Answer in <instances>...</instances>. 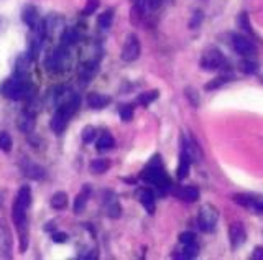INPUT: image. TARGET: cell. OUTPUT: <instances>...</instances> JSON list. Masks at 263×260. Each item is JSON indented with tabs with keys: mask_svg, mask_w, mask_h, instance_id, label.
I'll return each instance as SVG.
<instances>
[{
	"mask_svg": "<svg viewBox=\"0 0 263 260\" xmlns=\"http://www.w3.org/2000/svg\"><path fill=\"white\" fill-rule=\"evenodd\" d=\"M141 178H143L146 183L157 186L163 194L168 193V191H171V180L168 178L165 172L163 161H161L160 155L152 156V160L148 161V165L143 168V172H141Z\"/></svg>",
	"mask_w": 263,
	"mask_h": 260,
	"instance_id": "obj_1",
	"label": "cell"
},
{
	"mask_svg": "<svg viewBox=\"0 0 263 260\" xmlns=\"http://www.w3.org/2000/svg\"><path fill=\"white\" fill-rule=\"evenodd\" d=\"M67 241V234L66 232H55L53 234V242H56V244H64Z\"/></svg>",
	"mask_w": 263,
	"mask_h": 260,
	"instance_id": "obj_39",
	"label": "cell"
},
{
	"mask_svg": "<svg viewBox=\"0 0 263 260\" xmlns=\"http://www.w3.org/2000/svg\"><path fill=\"white\" fill-rule=\"evenodd\" d=\"M107 194H109V198H105V200H104L105 213H107V216H109V217L117 219V217H120V214H122V208H120L119 200H117L116 194H114V193H107Z\"/></svg>",
	"mask_w": 263,
	"mask_h": 260,
	"instance_id": "obj_17",
	"label": "cell"
},
{
	"mask_svg": "<svg viewBox=\"0 0 263 260\" xmlns=\"http://www.w3.org/2000/svg\"><path fill=\"white\" fill-rule=\"evenodd\" d=\"M229 241H231L232 249H239L247 241V231L245 225L240 221H235L229 225Z\"/></svg>",
	"mask_w": 263,
	"mask_h": 260,
	"instance_id": "obj_11",
	"label": "cell"
},
{
	"mask_svg": "<svg viewBox=\"0 0 263 260\" xmlns=\"http://www.w3.org/2000/svg\"><path fill=\"white\" fill-rule=\"evenodd\" d=\"M71 115L67 114L66 111H63V109H58V111L55 112V115H53V119L50 122V127L55 134H61L63 130L66 128L67 125V120H69Z\"/></svg>",
	"mask_w": 263,
	"mask_h": 260,
	"instance_id": "obj_16",
	"label": "cell"
},
{
	"mask_svg": "<svg viewBox=\"0 0 263 260\" xmlns=\"http://www.w3.org/2000/svg\"><path fill=\"white\" fill-rule=\"evenodd\" d=\"M67 50H66V46H59L56 48L55 51H53L50 54V58L48 61H46V66H48V70L53 71V73H59V71H63L64 70V66L67 63Z\"/></svg>",
	"mask_w": 263,
	"mask_h": 260,
	"instance_id": "obj_10",
	"label": "cell"
},
{
	"mask_svg": "<svg viewBox=\"0 0 263 260\" xmlns=\"http://www.w3.org/2000/svg\"><path fill=\"white\" fill-rule=\"evenodd\" d=\"M160 2V0H155V4H158ZM152 4H153V0H152Z\"/></svg>",
	"mask_w": 263,
	"mask_h": 260,
	"instance_id": "obj_41",
	"label": "cell"
},
{
	"mask_svg": "<svg viewBox=\"0 0 263 260\" xmlns=\"http://www.w3.org/2000/svg\"><path fill=\"white\" fill-rule=\"evenodd\" d=\"M109 167H110V161L107 160V158H96V160H92L91 165H89L91 172L96 173V175H102V173H105L107 170H109Z\"/></svg>",
	"mask_w": 263,
	"mask_h": 260,
	"instance_id": "obj_26",
	"label": "cell"
},
{
	"mask_svg": "<svg viewBox=\"0 0 263 260\" xmlns=\"http://www.w3.org/2000/svg\"><path fill=\"white\" fill-rule=\"evenodd\" d=\"M23 172H25V176L31 178V180H42V178L45 176V170L40 165H36V163H33V161L25 163Z\"/></svg>",
	"mask_w": 263,
	"mask_h": 260,
	"instance_id": "obj_21",
	"label": "cell"
},
{
	"mask_svg": "<svg viewBox=\"0 0 263 260\" xmlns=\"http://www.w3.org/2000/svg\"><path fill=\"white\" fill-rule=\"evenodd\" d=\"M240 70H242V73H245V74H255V73L258 71V64L255 63V61L245 58L240 63Z\"/></svg>",
	"mask_w": 263,
	"mask_h": 260,
	"instance_id": "obj_32",
	"label": "cell"
},
{
	"mask_svg": "<svg viewBox=\"0 0 263 260\" xmlns=\"http://www.w3.org/2000/svg\"><path fill=\"white\" fill-rule=\"evenodd\" d=\"M13 255V236L5 217H0V257L12 258Z\"/></svg>",
	"mask_w": 263,
	"mask_h": 260,
	"instance_id": "obj_7",
	"label": "cell"
},
{
	"mask_svg": "<svg viewBox=\"0 0 263 260\" xmlns=\"http://www.w3.org/2000/svg\"><path fill=\"white\" fill-rule=\"evenodd\" d=\"M31 204V189L30 186H22L18 189L12 206V219L17 228H25L26 225V211Z\"/></svg>",
	"mask_w": 263,
	"mask_h": 260,
	"instance_id": "obj_2",
	"label": "cell"
},
{
	"mask_svg": "<svg viewBox=\"0 0 263 260\" xmlns=\"http://www.w3.org/2000/svg\"><path fill=\"white\" fill-rule=\"evenodd\" d=\"M13 147V140L9 132H0V150L5 153H10Z\"/></svg>",
	"mask_w": 263,
	"mask_h": 260,
	"instance_id": "obj_30",
	"label": "cell"
},
{
	"mask_svg": "<svg viewBox=\"0 0 263 260\" xmlns=\"http://www.w3.org/2000/svg\"><path fill=\"white\" fill-rule=\"evenodd\" d=\"M202 20H204V13H202V10H196V12L193 13V17H191L190 28H191V30L199 28L201 23H202Z\"/></svg>",
	"mask_w": 263,
	"mask_h": 260,
	"instance_id": "obj_36",
	"label": "cell"
},
{
	"mask_svg": "<svg viewBox=\"0 0 263 260\" xmlns=\"http://www.w3.org/2000/svg\"><path fill=\"white\" fill-rule=\"evenodd\" d=\"M234 203L239 206L253 211L255 214H263V194H252V193H235L232 196Z\"/></svg>",
	"mask_w": 263,
	"mask_h": 260,
	"instance_id": "obj_6",
	"label": "cell"
},
{
	"mask_svg": "<svg viewBox=\"0 0 263 260\" xmlns=\"http://www.w3.org/2000/svg\"><path fill=\"white\" fill-rule=\"evenodd\" d=\"M174 196L178 198L181 201H186V203H196L199 200V189L196 186H193V184H187V186H181L179 189H176L173 193Z\"/></svg>",
	"mask_w": 263,
	"mask_h": 260,
	"instance_id": "obj_14",
	"label": "cell"
},
{
	"mask_svg": "<svg viewBox=\"0 0 263 260\" xmlns=\"http://www.w3.org/2000/svg\"><path fill=\"white\" fill-rule=\"evenodd\" d=\"M30 83L23 76H17L15 79H7L0 84V92L12 101H23L30 95Z\"/></svg>",
	"mask_w": 263,
	"mask_h": 260,
	"instance_id": "obj_3",
	"label": "cell"
},
{
	"mask_svg": "<svg viewBox=\"0 0 263 260\" xmlns=\"http://www.w3.org/2000/svg\"><path fill=\"white\" fill-rule=\"evenodd\" d=\"M191 165H193V160L190 153H187V150L184 148V145H181V153H179V163H178V168H176V176L179 181H183L190 175V170H191Z\"/></svg>",
	"mask_w": 263,
	"mask_h": 260,
	"instance_id": "obj_12",
	"label": "cell"
},
{
	"mask_svg": "<svg viewBox=\"0 0 263 260\" xmlns=\"http://www.w3.org/2000/svg\"><path fill=\"white\" fill-rule=\"evenodd\" d=\"M219 209L214 206V204H204L201 206L199 213H198V225L202 232H214L215 225L219 222Z\"/></svg>",
	"mask_w": 263,
	"mask_h": 260,
	"instance_id": "obj_5",
	"label": "cell"
},
{
	"mask_svg": "<svg viewBox=\"0 0 263 260\" xmlns=\"http://www.w3.org/2000/svg\"><path fill=\"white\" fill-rule=\"evenodd\" d=\"M158 98H160V91H158V89H153V91L141 92V94L138 95V98H137V102H138L140 106L148 107L153 101H157Z\"/></svg>",
	"mask_w": 263,
	"mask_h": 260,
	"instance_id": "obj_25",
	"label": "cell"
},
{
	"mask_svg": "<svg viewBox=\"0 0 263 260\" xmlns=\"http://www.w3.org/2000/svg\"><path fill=\"white\" fill-rule=\"evenodd\" d=\"M22 18H23V22L30 26V28H33V26H36L40 22H42V18H40L38 10H36L33 5L25 7L23 12H22Z\"/></svg>",
	"mask_w": 263,
	"mask_h": 260,
	"instance_id": "obj_19",
	"label": "cell"
},
{
	"mask_svg": "<svg viewBox=\"0 0 263 260\" xmlns=\"http://www.w3.org/2000/svg\"><path fill=\"white\" fill-rule=\"evenodd\" d=\"M229 81H231V76H229V74H222V76H217L209 81V83L204 86V89L206 91H217V89H220L222 86H226Z\"/></svg>",
	"mask_w": 263,
	"mask_h": 260,
	"instance_id": "obj_27",
	"label": "cell"
},
{
	"mask_svg": "<svg viewBox=\"0 0 263 260\" xmlns=\"http://www.w3.org/2000/svg\"><path fill=\"white\" fill-rule=\"evenodd\" d=\"M89 194H91V186L89 184H84L83 191L76 196V200H74V213L76 214H81L86 208L87 204V200H89Z\"/></svg>",
	"mask_w": 263,
	"mask_h": 260,
	"instance_id": "obj_20",
	"label": "cell"
},
{
	"mask_svg": "<svg viewBox=\"0 0 263 260\" xmlns=\"http://www.w3.org/2000/svg\"><path fill=\"white\" fill-rule=\"evenodd\" d=\"M226 64V56L219 48L209 46L202 53V56L199 59V66L202 71H217L222 66Z\"/></svg>",
	"mask_w": 263,
	"mask_h": 260,
	"instance_id": "obj_4",
	"label": "cell"
},
{
	"mask_svg": "<svg viewBox=\"0 0 263 260\" xmlns=\"http://www.w3.org/2000/svg\"><path fill=\"white\" fill-rule=\"evenodd\" d=\"M184 94H186V98H187V101H190V104L193 107H198L199 106V94H198L196 89H194V87H186L184 89Z\"/></svg>",
	"mask_w": 263,
	"mask_h": 260,
	"instance_id": "obj_34",
	"label": "cell"
},
{
	"mask_svg": "<svg viewBox=\"0 0 263 260\" xmlns=\"http://www.w3.org/2000/svg\"><path fill=\"white\" fill-rule=\"evenodd\" d=\"M199 254V245L198 242H191V244H183V249L179 250V258H186V260H191V258H196Z\"/></svg>",
	"mask_w": 263,
	"mask_h": 260,
	"instance_id": "obj_22",
	"label": "cell"
},
{
	"mask_svg": "<svg viewBox=\"0 0 263 260\" xmlns=\"http://www.w3.org/2000/svg\"><path fill=\"white\" fill-rule=\"evenodd\" d=\"M239 26L248 35H253V30H252V25H250V18H248V13L247 12H242L239 15Z\"/></svg>",
	"mask_w": 263,
	"mask_h": 260,
	"instance_id": "obj_31",
	"label": "cell"
},
{
	"mask_svg": "<svg viewBox=\"0 0 263 260\" xmlns=\"http://www.w3.org/2000/svg\"><path fill=\"white\" fill-rule=\"evenodd\" d=\"M96 134H97L96 128H94L92 125H87V127L83 128V134H81V137H83L84 143H91L94 139H96Z\"/></svg>",
	"mask_w": 263,
	"mask_h": 260,
	"instance_id": "obj_35",
	"label": "cell"
},
{
	"mask_svg": "<svg viewBox=\"0 0 263 260\" xmlns=\"http://www.w3.org/2000/svg\"><path fill=\"white\" fill-rule=\"evenodd\" d=\"M110 104V98L100 92H91L87 95V106L92 109H104L105 106Z\"/></svg>",
	"mask_w": 263,
	"mask_h": 260,
	"instance_id": "obj_18",
	"label": "cell"
},
{
	"mask_svg": "<svg viewBox=\"0 0 263 260\" xmlns=\"http://www.w3.org/2000/svg\"><path fill=\"white\" fill-rule=\"evenodd\" d=\"M232 45H234V50L244 58H250L257 53V45H255L247 35H242V33H234Z\"/></svg>",
	"mask_w": 263,
	"mask_h": 260,
	"instance_id": "obj_8",
	"label": "cell"
},
{
	"mask_svg": "<svg viewBox=\"0 0 263 260\" xmlns=\"http://www.w3.org/2000/svg\"><path fill=\"white\" fill-rule=\"evenodd\" d=\"M97 7H99V0H87V4L86 7L83 9V15H92L94 12L97 10Z\"/></svg>",
	"mask_w": 263,
	"mask_h": 260,
	"instance_id": "obj_37",
	"label": "cell"
},
{
	"mask_svg": "<svg viewBox=\"0 0 263 260\" xmlns=\"http://www.w3.org/2000/svg\"><path fill=\"white\" fill-rule=\"evenodd\" d=\"M17 125H18V128L22 130V132H25V134L33 132V128H35V112L30 111V109H25V111L18 115Z\"/></svg>",
	"mask_w": 263,
	"mask_h": 260,
	"instance_id": "obj_13",
	"label": "cell"
},
{
	"mask_svg": "<svg viewBox=\"0 0 263 260\" xmlns=\"http://www.w3.org/2000/svg\"><path fill=\"white\" fill-rule=\"evenodd\" d=\"M179 242L181 244H191V242H196V234L191 231H184L179 234Z\"/></svg>",
	"mask_w": 263,
	"mask_h": 260,
	"instance_id": "obj_38",
	"label": "cell"
},
{
	"mask_svg": "<svg viewBox=\"0 0 263 260\" xmlns=\"http://www.w3.org/2000/svg\"><path fill=\"white\" fill-rule=\"evenodd\" d=\"M252 258H263V247H255Z\"/></svg>",
	"mask_w": 263,
	"mask_h": 260,
	"instance_id": "obj_40",
	"label": "cell"
},
{
	"mask_svg": "<svg viewBox=\"0 0 263 260\" xmlns=\"http://www.w3.org/2000/svg\"><path fill=\"white\" fill-rule=\"evenodd\" d=\"M119 115L124 122H130L133 119V107L129 104H124L119 107Z\"/></svg>",
	"mask_w": 263,
	"mask_h": 260,
	"instance_id": "obj_33",
	"label": "cell"
},
{
	"mask_svg": "<svg viewBox=\"0 0 263 260\" xmlns=\"http://www.w3.org/2000/svg\"><path fill=\"white\" fill-rule=\"evenodd\" d=\"M51 208L53 209H58L61 211L67 206V194L64 193V191H56L55 194L51 196Z\"/></svg>",
	"mask_w": 263,
	"mask_h": 260,
	"instance_id": "obj_24",
	"label": "cell"
},
{
	"mask_svg": "<svg viewBox=\"0 0 263 260\" xmlns=\"http://www.w3.org/2000/svg\"><path fill=\"white\" fill-rule=\"evenodd\" d=\"M140 51H141V46H140L137 35L130 33V35L127 37L125 43H124L120 58H122L124 61H127V63H132V61H137L140 58Z\"/></svg>",
	"mask_w": 263,
	"mask_h": 260,
	"instance_id": "obj_9",
	"label": "cell"
},
{
	"mask_svg": "<svg viewBox=\"0 0 263 260\" xmlns=\"http://www.w3.org/2000/svg\"><path fill=\"white\" fill-rule=\"evenodd\" d=\"M79 42V33L76 28H66L63 31V35H61V45L63 46H72V45H76Z\"/></svg>",
	"mask_w": 263,
	"mask_h": 260,
	"instance_id": "obj_23",
	"label": "cell"
},
{
	"mask_svg": "<svg viewBox=\"0 0 263 260\" xmlns=\"http://www.w3.org/2000/svg\"><path fill=\"white\" fill-rule=\"evenodd\" d=\"M116 147V140H114V137L109 134V132H104L102 135L99 137V140H97V148L99 150H110Z\"/></svg>",
	"mask_w": 263,
	"mask_h": 260,
	"instance_id": "obj_28",
	"label": "cell"
},
{
	"mask_svg": "<svg viewBox=\"0 0 263 260\" xmlns=\"http://www.w3.org/2000/svg\"><path fill=\"white\" fill-rule=\"evenodd\" d=\"M138 201L141 206L145 208V211L148 214H153L155 209H157V203H155V194L152 189L148 188H141L138 191Z\"/></svg>",
	"mask_w": 263,
	"mask_h": 260,
	"instance_id": "obj_15",
	"label": "cell"
},
{
	"mask_svg": "<svg viewBox=\"0 0 263 260\" xmlns=\"http://www.w3.org/2000/svg\"><path fill=\"white\" fill-rule=\"evenodd\" d=\"M112 20H114V10H105L104 13H100L99 18H97V23L100 28H110V25H112Z\"/></svg>",
	"mask_w": 263,
	"mask_h": 260,
	"instance_id": "obj_29",
	"label": "cell"
}]
</instances>
